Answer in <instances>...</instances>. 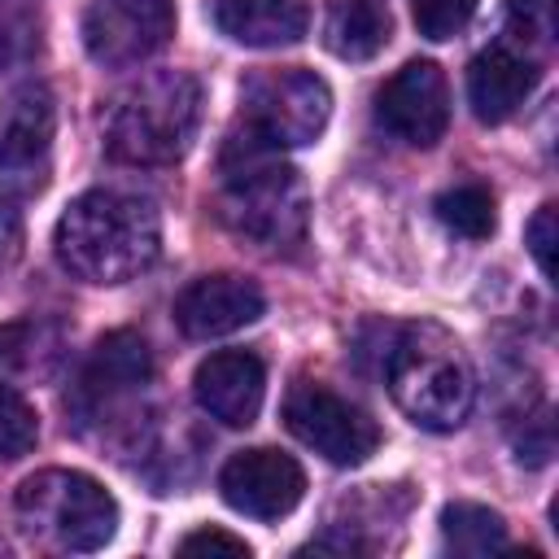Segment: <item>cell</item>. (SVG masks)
<instances>
[{
    "label": "cell",
    "instance_id": "cell-12",
    "mask_svg": "<svg viewBox=\"0 0 559 559\" xmlns=\"http://www.w3.org/2000/svg\"><path fill=\"white\" fill-rule=\"evenodd\" d=\"M57 131V100L44 83H17L0 100V175L39 179Z\"/></svg>",
    "mask_w": 559,
    "mask_h": 559
},
{
    "label": "cell",
    "instance_id": "cell-1",
    "mask_svg": "<svg viewBox=\"0 0 559 559\" xmlns=\"http://www.w3.org/2000/svg\"><path fill=\"white\" fill-rule=\"evenodd\" d=\"M52 249L70 275L87 284H122L153 266L162 249V218L148 197L92 188L57 218Z\"/></svg>",
    "mask_w": 559,
    "mask_h": 559
},
{
    "label": "cell",
    "instance_id": "cell-7",
    "mask_svg": "<svg viewBox=\"0 0 559 559\" xmlns=\"http://www.w3.org/2000/svg\"><path fill=\"white\" fill-rule=\"evenodd\" d=\"M284 424L301 445H310L336 467H358L380 445V424L362 406H354L349 397H341L336 389L319 380H301L288 389Z\"/></svg>",
    "mask_w": 559,
    "mask_h": 559
},
{
    "label": "cell",
    "instance_id": "cell-14",
    "mask_svg": "<svg viewBox=\"0 0 559 559\" xmlns=\"http://www.w3.org/2000/svg\"><path fill=\"white\" fill-rule=\"evenodd\" d=\"M542 61L524 48V39H498L467 66V100L480 122H507L537 87Z\"/></svg>",
    "mask_w": 559,
    "mask_h": 559
},
{
    "label": "cell",
    "instance_id": "cell-22",
    "mask_svg": "<svg viewBox=\"0 0 559 559\" xmlns=\"http://www.w3.org/2000/svg\"><path fill=\"white\" fill-rule=\"evenodd\" d=\"M39 35H35V17L17 13V9H0V70L26 61L35 52Z\"/></svg>",
    "mask_w": 559,
    "mask_h": 559
},
{
    "label": "cell",
    "instance_id": "cell-11",
    "mask_svg": "<svg viewBox=\"0 0 559 559\" xmlns=\"http://www.w3.org/2000/svg\"><path fill=\"white\" fill-rule=\"evenodd\" d=\"M197 406L223 428H249L266 397V367L249 349H218L192 376Z\"/></svg>",
    "mask_w": 559,
    "mask_h": 559
},
{
    "label": "cell",
    "instance_id": "cell-13",
    "mask_svg": "<svg viewBox=\"0 0 559 559\" xmlns=\"http://www.w3.org/2000/svg\"><path fill=\"white\" fill-rule=\"evenodd\" d=\"M266 297L245 275H205L175 297V323L192 341H214L262 319Z\"/></svg>",
    "mask_w": 559,
    "mask_h": 559
},
{
    "label": "cell",
    "instance_id": "cell-18",
    "mask_svg": "<svg viewBox=\"0 0 559 559\" xmlns=\"http://www.w3.org/2000/svg\"><path fill=\"white\" fill-rule=\"evenodd\" d=\"M441 542L459 555H493L507 550V524L480 502H450L441 511Z\"/></svg>",
    "mask_w": 559,
    "mask_h": 559
},
{
    "label": "cell",
    "instance_id": "cell-19",
    "mask_svg": "<svg viewBox=\"0 0 559 559\" xmlns=\"http://www.w3.org/2000/svg\"><path fill=\"white\" fill-rule=\"evenodd\" d=\"M437 218L467 240H485L498 227V210H493V192L485 183H454L432 201Z\"/></svg>",
    "mask_w": 559,
    "mask_h": 559
},
{
    "label": "cell",
    "instance_id": "cell-26",
    "mask_svg": "<svg viewBox=\"0 0 559 559\" xmlns=\"http://www.w3.org/2000/svg\"><path fill=\"white\" fill-rule=\"evenodd\" d=\"M4 550H9V546H4V542H0V555H4Z\"/></svg>",
    "mask_w": 559,
    "mask_h": 559
},
{
    "label": "cell",
    "instance_id": "cell-23",
    "mask_svg": "<svg viewBox=\"0 0 559 559\" xmlns=\"http://www.w3.org/2000/svg\"><path fill=\"white\" fill-rule=\"evenodd\" d=\"M524 240H528V253H533L537 271L550 280V275H555V205H550V201L528 218Z\"/></svg>",
    "mask_w": 559,
    "mask_h": 559
},
{
    "label": "cell",
    "instance_id": "cell-3",
    "mask_svg": "<svg viewBox=\"0 0 559 559\" xmlns=\"http://www.w3.org/2000/svg\"><path fill=\"white\" fill-rule=\"evenodd\" d=\"M384 384L393 402L428 432H450L467 419L476 397L472 362L441 323H406L384 349Z\"/></svg>",
    "mask_w": 559,
    "mask_h": 559
},
{
    "label": "cell",
    "instance_id": "cell-4",
    "mask_svg": "<svg viewBox=\"0 0 559 559\" xmlns=\"http://www.w3.org/2000/svg\"><path fill=\"white\" fill-rule=\"evenodd\" d=\"M201 127V83L183 70H153L131 83L105 122V153L122 166H170Z\"/></svg>",
    "mask_w": 559,
    "mask_h": 559
},
{
    "label": "cell",
    "instance_id": "cell-24",
    "mask_svg": "<svg viewBox=\"0 0 559 559\" xmlns=\"http://www.w3.org/2000/svg\"><path fill=\"white\" fill-rule=\"evenodd\" d=\"M183 555H201V550H227V555H249V542L236 537V533H223V528H197L179 542Z\"/></svg>",
    "mask_w": 559,
    "mask_h": 559
},
{
    "label": "cell",
    "instance_id": "cell-25",
    "mask_svg": "<svg viewBox=\"0 0 559 559\" xmlns=\"http://www.w3.org/2000/svg\"><path fill=\"white\" fill-rule=\"evenodd\" d=\"M22 245V218L9 201H0V262H13Z\"/></svg>",
    "mask_w": 559,
    "mask_h": 559
},
{
    "label": "cell",
    "instance_id": "cell-10",
    "mask_svg": "<svg viewBox=\"0 0 559 559\" xmlns=\"http://www.w3.org/2000/svg\"><path fill=\"white\" fill-rule=\"evenodd\" d=\"M218 493L231 511H240L249 520H280L301 502L306 472L293 454L258 445V450H240L223 463Z\"/></svg>",
    "mask_w": 559,
    "mask_h": 559
},
{
    "label": "cell",
    "instance_id": "cell-16",
    "mask_svg": "<svg viewBox=\"0 0 559 559\" xmlns=\"http://www.w3.org/2000/svg\"><path fill=\"white\" fill-rule=\"evenodd\" d=\"M210 22L231 44L284 48L310 31V4L306 0H210Z\"/></svg>",
    "mask_w": 559,
    "mask_h": 559
},
{
    "label": "cell",
    "instance_id": "cell-17",
    "mask_svg": "<svg viewBox=\"0 0 559 559\" xmlns=\"http://www.w3.org/2000/svg\"><path fill=\"white\" fill-rule=\"evenodd\" d=\"M393 35V13L384 0H332L323 22V44L341 61H371Z\"/></svg>",
    "mask_w": 559,
    "mask_h": 559
},
{
    "label": "cell",
    "instance_id": "cell-9",
    "mask_svg": "<svg viewBox=\"0 0 559 559\" xmlns=\"http://www.w3.org/2000/svg\"><path fill=\"white\" fill-rule=\"evenodd\" d=\"M376 122L402 144L428 148L450 127V87L432 61H406L376 92Z\"/></svg>",
    "mask_w": 559,
    "mask_h": 559
},
{
    "label": "cell",
    "instance_id": "cell-21",
    "mask_svg": "<svg viewBox=\"0 0 559 559\" xmlns=\"http://www.w3.org/2000/svg\"><path fill=\"white\" fill-rule=\"evenodd\" d=\"M476 13V0H411V17L424 39H454Z\"/></svg>",
    "mask_w": 559,
    "mask_h": 559
},
{
    "label": "cell",
    "instance_id": "cell-2",
    "mask_svg": "<svg viewBox=\"0 0 559 559\" xmlns=\"http://www.w3.org/2000/svg\"><path fill=\"white\" fill-rule=\"evenodd\" d=\"M218 175V214L236 236L262 249H284L301 240L310 197L301 175L280 157V148L231 131L223 144Z\"/></svg>",
    "mask_w": 559,
    "mask_h": 559
},
{
    "label": "cell",
    "instance_id": "cell-8",
    "mask_svg": "<svg viewBox=\"0 0 559 559\" xmlns=\"http://www.w3.org/2000/svg\"><path fill=\"white\" fill-rule=\"evenodd\" d=\"M83 48L105 70H127L162 52L175 35V0H87Z\"/></svg>",
    "mask_w": 559,
    "mask_h": 559
},
{
    "label": "cell",
    "instance_id": "cell-6",
    "mask_svg": "<svg viewBox=\"0 0 559 559\" xmlns=\"http://www.w3.org/2000/svg\"><path fill=\"white\" fill-rule=\"evenodd\" d=\"M332 92L314 70H262L249 74L240 87V118L236 131L266 144V148H301L314 144L328 127Z\"/></svg>",
    "mask_w": 559,
    "mask_h": 559
},
{
    "label": "cell",
    "instance_id": "cell-20",
    "mask_svg": "<svg viewBox=\"0 0 559 559\" xmlns=\"http://www.w3.org/2000/svg\"><path fill=\"white\" fill-rule=\"evenodd\" d=\"M35 441H39V415H35V406L13 384L0 380V459L13 463L22 454H31Z\"/></svg>",
    "mask_w": 559,
    "mask_h": 559
},
{
    "label": "cell",
    "instance_id": "cell-15",
    "mask_svg": "<svg viewBox=\"0 0 559 559\" xmlns=\"http://www.w3.org/2000/svg\"><path fill=\"white\" fill-rule=\"evenodd\" d=\"M148 380H153V354H148L144 336L131 332V328H118V332L96 341V349H92V358H87V367L79 376L74 406L83 415H100L118 397L140 393Z\"/></svg>",
    "mask_w": 559,
    "mask_h": 559
},
{
    "label": "cell",
    "instance_id": "cell-5",
    "mask_svg": "<svg viewBox=\"0 0 559 559\" xmlns=\"http://www.w3.org/2000/svg\"><path fill=\"white\" fill-rule=\"evenodd\" d=\"M13 515L22 533L52 550H100L118 528L114 493L74 467H44L26 476L13 493Z\"/></svg>",
    "mask_w": 559,
    "mask_h": 559
}]
</instances>
